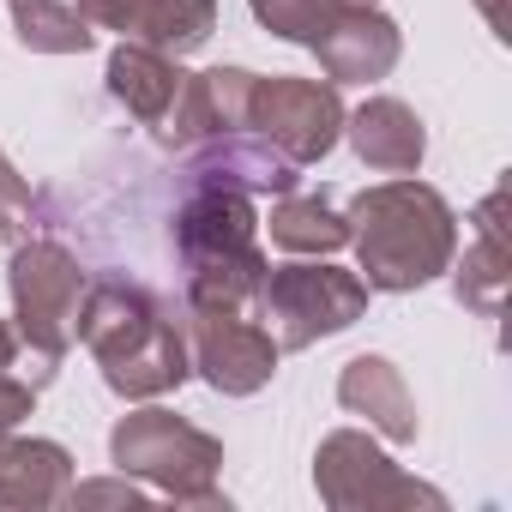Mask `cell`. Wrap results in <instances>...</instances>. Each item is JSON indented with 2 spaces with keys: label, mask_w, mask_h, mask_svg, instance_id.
I'll list each match as a JSON object with an SVG mask.
<instances>
[{
  "label": "cell",
  "mask_w": 512,
  "mask_h": 512,
  "mask_svg": "<svg viewBox=\"0 0 512 512\" xmlns=\"http://www.w3.org/2000/svg\"><path fill=\"white\" fill-rule=\"evenodd\" d=\"M344 223H350L368 290H392V296L422 290L452 266V253H458L452 205L416 175H398V181H380V187L356 193Z\"/></svg>",
  "instance_id": "obj_1"
},
{
  "label": "cell",
  "mask_w": 512,
  "mask_h": 512,
  "mask_svg": "<svg viewBox=\"0 0 512 512\" xmlns=\"http://www.w3.org/2000/svg\"><path fill=\"white\" fill-rule=\"evenodd\" d=\"M79 338L97 356L109 392H121V398H163V392H175L193 374L187 332L175 326V314L151 290L121 284V278L85 290Z\"/></svg>",
  "instance_id": "obj_2"
},
{
  "label": "cell",
  "mask_w": 512,
  "mask_h": 512,
  "mask_svg": "<svg viewBox=\"0 0 512 512\" xmlns=\"http://www.w3.org/2000/svg\"><path fill=\"white\" fill-rule=\"evenodd\" d=\"M175 247L187 260V308H253L266 284V253H260V217L241 187L193 181L187 205L175 211Z\"/></svg>",
  "instance_id": "obj_3"
},
{
  "label": "cell",
  "mask_w": 512,
  "mask_h": 512,
  "mask_svg": "<svg viewBox=\"0 0 512 512\" xmlns=\"http://www.w3.org/2000/svg\"><path fill=\"white\" fill-rule=\"evenodd\" d=\"M109 458L121 464V476H145L175 506H223V494H217L223 440H211L205 428L181 422L175 410H133V416H121L115 434H109Z\"/></svg>",
  "instance_id": "obj_4"
},
{
  "label": "cell",
  "mask_w": 512,
  "mask_h": 512,
  "mask_svg": "<svg viewBox=\"0 0 512 512\" xmlns=\"http://www.w3.org/2000/svg\"><path fill=\"white\" fill-rule=\"evenodd\" d=\"M13 320H19V344H31V386H43L55 374V362L67 356V344L79 338V308H85V272L61 241H25L13 253Z\"/></svg>",
  "instance_id": "obj_5"
},
{
  "label": "cell",
  "mask_w": 512,
  "mask_h": 512,
  "mask_svg": "<svg viewBox=\"0 0 512 512\" xmlns=\"http://www.w3.org/2000/svg\"><path fill=\"white\" fill-rule=\"evenodd\" d=\"M253 308L278 350H308L368 314V284L344 266H272Z\"/></svg>",
  "instance_id": "obj_6"
},
{
  "label": "cell",
  "mask_w": 512,
  "mask_h": 512,
  "mask_svg": "<svg viewBox=\"0 0 512 512\" xmlns=\"http://www.w3.org/2000/svg\"><path fill=\"white\" fill-rule=\"evenodd\" d=\"M314 488H320V500L338 506V512H386V506H434V512H440V506H446L440 488L404 476V470H398L368 434H356V428H338V434L320 440Z\"/></svg>",
  "instance_id": "obj_7"
},
{
  "label": "cell",
  "mask_w": 512,
  "mask_h": 512,
  "mask_svg": "<svg viewBox=\"0 0 512 512\" xmlns=\"http://www.w3.org/2000/svg\"><path fill=\"white\" fill-rule=\"evenodd\" d=\"M247 127L260 133L272 151H284L296 169L302 163H320L338 133H344V103H338V85L326 79H253V103H247Z\"/></svg>",
  "instance_id": "obj_8"
},
{
  "label": "cell",
  "mask_w": 512,
  "mask_h": 512,
  "mask_svg": "<svg viewBox=\"0 0 512 512\" xmlns=\"http://www.w3.org/2000/svg\"><path fill=\"white\" fill-rule=\"evenodd\" d=\"M187 362L205 374L211 392L223 398H247L278 374V344L266 326H253L229 308H193L187 320Z\"/></svg>",
  "instance_id": "obj_9"
},
{
  "label": "cell",
  "mask_w": 512,
  "mask_h": 512,
  "mask_svg": "<svg viewBox=\"0 0 512 512\" xmlns=\"http://www.w3.org/2000/svg\"><path fill=\"white\" fill-rule=\"evenodd\" d=\"M247 103H253V73L247 67H211V73H187L169 115L157 121V139L169 151H193L211 145L235 127H247Z\"/></svg>",
  "instance_id": "obj_10"
},
{
  "label": "cell",
  "mask_w": 512,
  "mask_h": 512,
  "mask_svg": "<svg viewBox=\"0 0 512 512\" xmlns=\"http://www.w3.org/2000/svg\"><path fill=\"white\" fill-rule=\"evenodd\" d=\"M398 25L374 7H344V19L314 43L320 67L332 73V85H368V79H386L398 67Z\"/></svg>",
  "instance_id": "obj_11"
},
{
  "label": "cell",
  "mask_w": 512,
  "mask_h": 512,
  "mask_svg": "<svg viewBox=\"0 0 512 512\" xmlns=\"http://www.w3.org/2000/svg\"><path fill=\"white\" fill-rule=\"evenodd\" d=\"M193 181H217V187H241L247 199L253 193H290L296 187V163L284 151H272L253 127H235L211 145H193Z\"/></svg>",
  "instance_id": "obj_12"
},
{
  "label": "cell",
  "mask_w": 512,
  "mask_h": 512,
  "mask_svg": "<svg viewBox=\"0 0 512 512\" xmlns=\"http://www.w3.org/2000/svg\"><path fill=\"white\" fill-rule=\"evenodd\" d=\"M344 133H350L356 157L380 175H410L428 151V133H422L416 109L398 103V97H368L356 115H344Z\"/></svg>",
  "instance_id": "obj_13"
},
{
  "label": "cell",
  "mask_w": 512,
  "mask_h": 512,
  "mask_svg": "<svg viewBox=\"0 0 512 512\" xmlns=\"http://www.w3.org/2000/svg\"><path fill=\"white\" fill-rule=\"evenodd\" d=\"M338 404L344 410H356V416H368L386 440H416V398H410V386H404V374L386 362V356H356L344 374H338Z\"/></svg>",
  "instance_id": "obj_14"
},
{
  "label": "cell",
  "mask_w": 512,
  "mask_h": 512,
  "mask_svg": "<svg viewBox=\"0 0 512 512\" xmlns=\"http://www.w3.org/2000/svg\"><path fill=\"white\" fill-rule=\"evenodd\" d=\"M73 500V458L61 440H7L0 446V506H67Z\"/></svg>",
  "instance_id": "obj_15"
},
{
  "label": "cell",
  "mask_w": 512,
  "mask_h": 512,
  "mask_svg": "<svg viewBox=\"0 0 512 512\" xmlns=\"http://www.w3.org/2000/svg\"><path fill=\"white\" fill-rule=\"evenodd\" d=\"M506 193H488L476 211V247H464V266H458V302L476 308L482 320L500 314L506 302V278H512V253H506Z\"/></svg>",
  "instance_id": "obj_16"
},
{
  "label": "cell",
  "mask_w": 512,
  "mask_h": 512,
  "mask_svg": "<svg viewBox=\"0 0 512 512\" xmlns=\"http://www.w3.org/2000/svg\"><path fill=\"white\" fill-rule=\"evenodd\" d=\"M181 79H187V73L175 67V55H163V49H151V43H121V49L109 55V91H115V103H121L127 115L151 121V127L169 115Z\"/></svg>",
  "instance_id": "obj_17"
},
{
  "label": "cell",
  "mask_w": 512,
  "mask_h": 512,
  "mask_svg": "<svg viewBox=\"0 0 512 512\" xmlns=\"http://www.w3.org/2000/svg\"><path fill=\"white\" fill-rule=\"evenodd\" d=\"M211 31H217V0H139V13H133V37L175 61L205 49Z\"/></svg>",
  "instance_id": "obj_18"
},
{
  "label": "cell",
  "mask_w": 512,
  "mask_h": 512,
  "mask_svg": "<svg viewBox=\"0 0 512 512\" xmlns=\"http://www.w3.org/2000/svg\"><path fill=\"white\" fill-rule=\"evenodd\" d=\"M13 31L37 55H85L97 43L91 19L73 13V7H61V0H13Z\"/></svg>",
  "instance_id": "obj_19"
},
{
  "label": "cell",
  "mask_w": 512,
  "mask_h": 512,
  "mask_svg": "<svg viewBox=\"0 0 512 512\" xmlns=\"http://www.w3.org/2000/svg\"><path fill=\"white\" fill-rule=\"evenodd\" d=\"M266 229L284 253H338L350 241V223L326 199H278Z\"/></svg>",
  "instance_id": "obj_20"
},
{
  "label": "cell",
  "mask_w": 512,
  "mask_h": 512,
  "mask_svg": "<svg viewBox=\"0 0 512 512\" xmlns=\"http://www.w3.org/2000/svg\"><path fill=\"white\" fill-rule=\"evenodd\" d=\"M253 7V19H260L272 37H284V43H320L338 19H344V7L350 0H247Z\"/></svg>",
  "instance_id": "obj_21"
},
{
  "label": "cell",
  "mask_w": 512,
  "mask_h": 512,
  "mask_svg": "<svg viewBox=\"0 0 512 512\" xmlns=\"http://www.w3.org/2000/svg\"><path fill=\"white\" fill-rule=\"evenodd\" d=\"M31 404H37V386L31 380H13L7 368H0V446H7V434L31 416Z\"/></svg>",
  "instance_id": "obj_22"
},
{
  "label": "cell",
  "mask_w": 512,
  "mask_h": 512,
  "mask_svg": "<svg viewBox=\"0 0 512 512\" xmlns=\"http://www.w3.org/2000/svg\"><path fill=\"white\" fill-rule=\"evenodd\" d=\"M25 211H31V187H25V175L7 157H0V235H13Z\"/></svg>",
  "instance_id": "obj_23"
},
{
  "label": "cell",
  "mask_w": 512,
  "mask_h": 512,
  "mask_svg": "<svg viewBox=\"0 0 512 512\" xmlns=\"http://www.w3.org/2000/svg\"><path fill=\"white\" fill-rule=\"evenodd\" d=\"M79 13L103 31H133V13H139V0H79Z\"/></svg>",
  "instance_id": "obj_24"
},
{
  "label": "cell",
  "mask_w": 512,
  "mask_h": 512,
  "mask_svg": "<svg viewBox=\"0 0 512 512\" xmlns=\"http://www.w3.org/2000/svg\"><path fill=\"white\" fill-rule=\"evenodd\" d=\"M73 500H127V506H139L145 488H133V476L127 482H91V488H73Z\"/></svg>",
  "instance_id": "obj_25"
},
{
  "label": "cell",
  "mask_w": 512,
  "mask_h": 512,
  "mask_svg": "<svg viewBox=\"0 0 512 512\" xmlns=\"http://www.w3.org/2000/svg\"><path fill=\"white\" fill-rule=\"evenodd\" d=\"M13 362H19V332L0 320V368H13Z\"/></svg>",
  "instance_id": "obj_26"
},
{
  "label": "cell",
  "mask_w": 512,
  "mask_h": 512,
  "mask_svg": "<svg viewBox=\"0 0 512 512\" xmlns=\"http://www.w3.org/2000/svg\"><path fill=\"white\" fill-rule=\"evenodd\" d=\"M482 13H488V25H494V31L506 25V13H500V0H482Z\"/></svg>",
  "instance_id": "obj_27"
},
{
  "label": "cell",
  "mask_w": 512,
  "mask_h": 512,
  "mask_svg": "<svg viewBox=\"0 0 512 512\" xmlns=\"http://www.w3.org/2000/svg\"><path fill=\"white\" fill-rule=\"evenodd\" d=\"M350 7H374V0H350Z\"/></svg>",
  "instance_id": "obj_28"
}]
</instances>
